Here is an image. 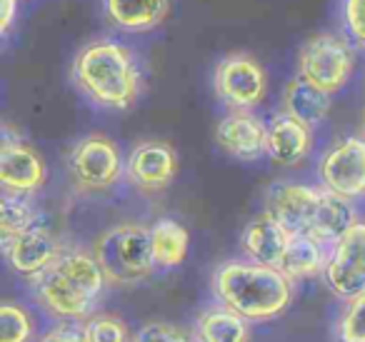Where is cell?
Listing matches in <instances>:
<instances>
[{
    "label": "cell",
    "instance_id": "1",
    "mask_svg": "<svg viewBox=\"0 0 365 342\" xmlns=\"http://www.w3.org/2000/svg\"><path fill=\"white\" fill-rule=\"evenodd\" d=\"M215 302L253 322H270L290 307L295 282L278 267L258 265L245 257L220 262L210 277Z\"/></svg>",
    "mask_w": 365,
    "mask_h": 342
},
{
    "label": "cell",
    "instance_id": "2",
    "mask_svg": "<svg viewBox=\"0 0 365 342\" xmlns=\"http://www.w3.org/2000/svg\"><path fill=\"white\" fill-rule=\"evenodd\" d=\"M73 83L98 108L128 110L143 90L135 53L118 41H96L81 48L73 61Z\"/></svg>",
    "mask_w": 365,
    "mask_h": 342
},
{
    "label": "cell",
    "instance_id": "3",
    "mask_svg": "<svg viewBox=\"0 0 365 342\" xmlns=\"http://www.w3.org/2000/svg\"><path fill=\"white\" fill-rule=\"evenodd\" d=\"M91 250L106 272L108 285L113 287L138 285L158 270L153 257L150 227L143 222H118L108 227L93 242Z\"/></svg>",
    "mask_w": 365,
    "mask_h": 342
},
{
    "label": "cell",
    "instance_id": "4",
    "mask_svg": "<svg viewBox=\"0 0 365 342\" xmlns=\"http://www.w3.org/2000/svg\"><path fill=\"white\" fill-rule=\"evenodd\" d=\"M355 71V48L340 33H315L300 46L298 76L313 83L328 95H335L348 86Z\"/></svg>",
    "mask_w": 365,
    "mask_h": 342
},
{
    "label": "cell",
    "instance_id": "5",
    "mask_svg": "<svg viewBox=\"0 0 365 342\" xmlns=\"http://www.w3.org/2000/svg\"><path fill=\"white\" fill-rule=\"evenodd\" d=\"M68 172L78 192H106L125 177V160L115 140L103 133H91L71 147Z\"/></svg>",
    "mask_w": 365,
    "mask_h": 342
},
{
    "label": "cell",
    "instance_id": "6",
    "mask_svg": "<svg viewBox=\"0 0 365 342\" xmlns=\"http://www.w3.org/2000/svg\"><path fill=\"white\" fill-rule=\"evenodd\" d=\"M213 90L230 110H253L265 100L268 76L265 68L248 53H228L213 73Z\"/></svg>",
    "mask_w": 365,
    "mask_h": 342
},
{
    "label": "cell",
    "instance_id": "7",
    "mask_svg": "<svg viewBox=\"0 0 365 342\" xmlns=\"http://www.w3.org/2000/svg\"><path fill=\"white\" fill-rule=\"evenodd\" d=\"M318 180L325 190L345 197H365V138L348 135L333 142L318 160Z\"/></svg>",
    "mask_w": 365,
    "mask_h": 342
},
{
    "label": "cell",
    "instance_id": "8",
    "mask_svg": "<svg viewBox=\"0 0 365 342\" xmlns=\"http://www.w3.org/2000/svg\"><path fill=\"white\" fill-rule=\"evenodd\" d=\"M323 280L338 300L365 292V220H358L328 252Z\"/></svg>",
    "mask_w": 365,
    "mask_h": 342
},
{
    "label": "cell",
    "instance_id": "9",
    "mask_svg": "<svg viewBox=\"0 0 365 342\" xmlns=\"http://www.w3.org/2000/svg\"><path fill=\"white\" fill-rule=\"evenodd\" d=\"M33 292V300L43 307L51 317H56L58 322H86L88 317H93L98 312V297L88 295L86 290H81L78 285H73L66 275L48 267L46 272H41L38 277L28 280Z\"/></svg>",
    "mask_w": 365,
    "mask_h": 342
},
{
    "label": "cell",
    "instance_id": "10",
    "mask_svg": "<svg viewBox=\"0 0 365 342\" xmlns=\"http://www.w3.org/2000/svg\"><path fill=\"white\" fill-rule=\"evenodd\" d=\"M320 195L323 187L303 185V182H273L265 190L263 212H268L290 237L308 235L318 212Z\"/></svg>",
    "mask_w": 365,
    "mask_h": 342
},
{
    "label": "cell",
    "instance_id": "11",
    "mask_svg": "<svg viewBox=\"0 0 365 342\" xmlns=\"http://www.w3.org/2000/svg\"><path fill=\"white\" fill-rule=\"evenodd\" d=\"M48 167L41 152L6 130L0 145V185L11 195H36L46 185Z\"/></svg>",
    "mask_w": 365,
    "mask_h": 342
},
{
    "label": "cell",
    "instance_id": "12",
    "mask_svg": "<svg viewBox=\"0 0 365 342\" xmlns=\"http://www.w3.org/2000/svg\"><path fill=\"white\" fill-rule=\"evenodd\" d=\"M175 175L178 152L165 140H143L125 157V177L140 192H163Z\"/></svg>",
    "mask_w": 365,
    "mask_h": 342
},
{
    "label": "cell",
    "instance_id": "13",
    "mask_svg": "<svg viewBox=\"0 0 365 342\" xmlns=\"http://www.w3.org/2000/svg\"><path fill=\"white\" fill-rule=\"evenodd\" d=\"M215 145L235 160H258L268 155V123L253 110H230L215 125Z\"/></svg>",
    "mask_w": 365,
    "mask_h": 342
},
{
    "label": "cell",
    "instance_id": "14",
    "mask_svg": "<svg viewBox=\"0 0 365 342\" xmlns=\"http://www.w3.org/2000/svg\"><path fill=\"white\" fill-rule=\"evenodd\" d=\"M3 252L13 272H18L26 280H33L61 257L63 247L48 227L36 225L21 235L3 240Z\"/></svg>",
    "mask_w": 365,
    "mask_h": 342
},
{
    "label": "cell",
    "instance_id": "15",
    "mask_svg": "<svg viewBox=\"0 0 365 342\" xmlns=\"http://www.w3.org/2000/svg\"><path fill=\"white\" fill-rule=\"evenodd\" d=\"M313 147V128L278 113L268 123V157L280 167H293L308 157Z\"/></svg>",
    "mask_w": 365,
    "mask_h": 342
},
{
    "label": "cell",
    "instance_id": "16",
    "mask_svg": "<svg viewBox=\"0 0 365 342\" xmlns=\"http://www.w3.org/2000/svg\"><path fill=\"white\" fill-rule=\"evenodd\" d=\"M290 235L268 215L260 212L258 217L245 225L243 235H240V252L245 260L258 262V265L280 267L285 250H288Z\"/></svg>",
    "mask_w": 365,
    "mask_h": 342
},
{
    "label": "cell",
    "instance_id": "17",
    "mask_svg": "<svg viewBox=\"0 0 365 342\" xmlns=\"http://www.w3.org/2000/svg\"><path fill=\"white\" fill-rule=\"evenodd\" d=\"M280 105H283L280 113H285V115L295 118V120L313 128L328 118L330 105H333V95L323 93L320 88H315L313 83L303 81L300 76H295L293 81L285 83Z\"/></svg>",
    "mask_w": 365,
    "mask_h": 342
},
{
    "label": "cell",
    "instance_id": "18",
    "mask_svg": "<svg viewBox=\"0 0 365 342\" xmlns=\"http://www.w3.org/2000/svg\"><path fill=\"white\" fill-rule=\"evenodd\" d=\"M358 220L360 217H358V210H355L353 200H345V197L335 195V192L323 187L318 212H315L313 227H310L308 235L315 237L318 242H323V245L333 247Z\"/></svg>",
    "mask_w": 365,
    "mask_h": 342
},
{
    "label": "cell",
    "instance_id": "19",
    "mask_svg": "<svg viewBox=\"0 0 365 342\" xmlns=\"http://www.w3.org/2000/svg\"><path fill=\"white\" fill-rule=\"evenodd\" d=\"M195 342H250V322L238 312L213 302L198 315L193 327Z\"/></svg>",
    "mask_w": 365,
    "mask_h": 342
},
{
    "label": "cell",
    "instance_id": "20",
    "mask_svg": "<svg viewBox=\"0 0 365 342\" xmlns=\"http://www.w3.org/2000/svg\"><path fill=\"white\" fill-rule=\"evenodd\" d=\"M108 21L128 33H143L165 21L168 0H103Z\"/></svg>",
    "mask_w": 365,
    "mask_h": 342
},
{
    "label": "cell",
    "instance_id": "21",
    "mask_svg": "<svg viewBox=\"0 0 365 342\" xmlns=\"http://www.w3.org/2000/svg\"><path fill=\"white\" fill-rule=\"evenodd\" d=\"M330 247L318 242L310 235H295L290 237L288 250H285L283 260H280L278 270L288 275L293 282L313 280V277H323L325 262H328Z\"/></svg>",
    "mask_w": 365,
    "mask_h": 342
},
{
    "label": "cell",
    "instance_id": "22",
    "mask_svg": "<svg viewBox=\"0 0 365 342\" xmlns=\"http://www.w3.org/2000/svg\"><path fill=\"white\" fill-rule=\"evenodd\" d=\"M53 267L61 275H66L73 285H78L98 300L108 287V277L103 272L101 262L93 255V250H86V247H63L61 257L53 262Z\"/></svg>",
    "mask_w": 365,
    "mask_h": 342
},
{
    "label": "cell",
    "instance_id": "23",
    "mask_svg": "<svg viewBox=\"0 0 365 342\" xmlns=\"http://www.w3.org/2000/svg\"><path fill=\"white\" fill-rule=\"evenodd\" d=\"M153 240V257H155L158 270H173L188 255L190 235L188 230L173 217H160L150 225Z\"/></svg>",
    "mask_w": 365,
    "mask_h": 342
},
{
    "label": "cell",
    "instance_id": "24",
    "mask_svg": "<svg viewBox=\"0 0 365 342\" xmlns=\"http://www.w3.org/2000/svg\"><path fill=\"white\" fill-rule=\"evenodd\" d=\"M36 225H41V222H38V210L33 207V202L26 195L3 192V197H0V235H3V240L21 235Z\"/></svg>",
    "mask_w": 365,
    "mask_h": 342
},
{
    "label": "cell",
    "instance_id": "25",
    "mask_svg": "<svg viewBox=\"0 0 365 342\" xmlns=\"http://www.w3.org/2000/svg\"><path fill=\"white\" fill-rule=\"evenodd\" d=\"M36 317L21 302L6 300L0 305V342H33Z\"/></svg>",
    "mask_w": 365,
    "mask_h": 342
},
{
    "label": "cell",
    "instance_id": "26",
    "mask_svg": "<svg viewBox=\"0 0 365 342\" xmlns=\"http://www.w3.org/2000/svg\"><path fill=\"white\" fill-rule=\"evenodd\" d=\"M83 335L86 342H130L133 332L120 315L98 310L93 317L83 322Z\"/></svg>",
    "mask_w": 365,
    "mask_h": 342
},
{
    "label": "cell",
    "instance_id": "27",
    "mask_svg": "<svg viewBox=\"0 0 365 342\" xmlns=\"http://www.w3.org/2000/svg\"><path fill=\"white\" fill-rule=\"evenodd\" d=\"M338 342H365V292L345 300L335 322Z\"/></svg>",
    "mask_w": 365,
    "mask_h": 342
},
{
    "label": "cell",
    "instance_id": "28",
    "mask_svg": "<svg viewBox=\"0 0 365 342\" xmlns=\"http://www.w3.org/2000/svg\"><path fill=\"white\" fill-rule=\"evenodd\" d=\"M130 342H195V335H190L185 327L175 322L150 320L133 332Z\"/></svg>",
    "mask_w": 365,
    "mask_h": 342
},
{
    "label": "cell",
    "instance_id": "29",
    "mask_svg": "<svg viewBox=\"0 0 365 342\" xmlns=\"http://www.w3.org/2000/svg\"><path fill=\"white\" fill-rule=\"evenodd\" d=\"M340 13L350 41L365 51V0H343Z\"/></svg>",
    "mask_w": 365,
    "mask_h": 342
},
{
    "label": "cell",
    "instance_id": "30",
    "mask_svg": "<svg viewBox=\"0 0 365 342\" xmlns=\"http://www.w3.org/2000/svg\"><path fill=\"white\" fill-rule=\"evenodd\" d=\"M36 342H86V335L81 322H56L41 337H36Z\"/></svg>",
    "mask_w": 365,
    "mask_h": 342
},
{
    "label": "cell",
    "instance_id": "31",
    "mask_svg": "<svg viewBox=\"0 0 365 342\" xmlns=\"http://www.w3.org/2000/svg\"><path fill=\"white\" fill-rule=\"evenodd\" d=\"M16 18V0H0V33H8Z\"/></svg>",
    "mask_w": 365,
    "mask_h": 342
},
{
    "label": "cell",
    "instance_id": "32",
    "mask_svg": "<svg viewBox=\"0 0 365 342\" xmlns=\"http://www.w3.org/2000/svg\"><path fill=\"white\" fill-rule=\"evenodd\" d=\"M363 138H365V110H363Z\"/></svg>",
    "mask_w": 365,
    "mask_h": 342
}]
</instances>
